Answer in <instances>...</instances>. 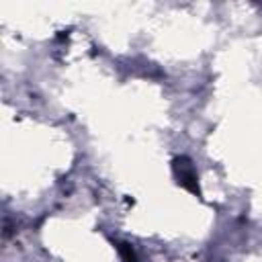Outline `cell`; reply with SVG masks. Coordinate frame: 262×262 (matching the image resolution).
Returning a JSON list of instances; mask_svg holds the SVG:
<instances>
[{
	"label": "cell",
	"instance_id": "1",
	"mask_svg": "<svg viewBox=\"0 0 262 262\" xmlns=\"http://www.w3.org/2000/svg\"><path fill=\"white\" fill-rule=\"evenodd\" d=\"M172 170H174V174H176L180 186H184V188H186L188 192H192V194H201L199 178H196V172H194V168H192V164H190L188 158H184V156L176 158V160L172 162Z\"/></svg>",
	"mask_w": 262,
	"mask_h": 262
},
{
	"label": "cell",
	"instance_id": "2",
	"mask_svg": "<svg viewBox=\"0 0 262 262\" xmlns=\"http://www.w3.org/2000/svg\"><path fill=\"white\" fill-rule=\"evenodd\" d=\"M117 250H119L123 262H139L137 256H135V252H133V248H131L129 244H125V242H117Z\"/></svg>",
	"mask_w": 262,
	"mask_h": 262
}]
</instances>
